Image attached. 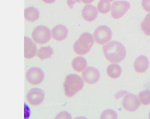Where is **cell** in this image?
<instances>
[{"label":"cell","instance_id":"obj_1","mask_svg":"<svg viewBox=\"0 0 150 119\" xmlns=\"http://www.w3.org/2000/svg\"><path fill=\"white\" fill-rule=\"evenodd\" d=\"M105 59L112 63H118L126 57V49L125 46L118 41H110L102 47Z\"/></svg>","mask_w":150,"mask_h":119},{"label":"cell","instance_id":"obj_2","mask_svg":"<svg viewBox=\"0 0 150 119\" xmlns=\"http://www.w3.org/2000/svg\"><path fill=\"white\" fill-rule=\"evenodd\" d=\"M64 94L68 98L75 96L79 93L84 87V81L81 76L76 74L68 75L63 84Z\"/></svg>","mask_w":150,"mask_h":119},{"label":"cell","instance_id":"obj_3","mask_svg":"<svg viewBox=\"0 0 150 119\" xmlns=\"http://www.w3.org/2000/svg\"><path fill=\"white\" fill-rule=\"evenodd\" d=\"M94 39L91 34L85 32L79 36V38L76 39V41L74 43L73 50L74 52L79 56H83L88 53V51L91 50L93 46Z\"/></svg>","mask_w":150,"mask_h":119},{"label":"cell","instance_id":"obj_4","mask_svg":"<svg viewBox=\"0 0 150 119\" xmlns=\"http://www.w3.org/2000/svg\"><path fill=\"white\" fill-rule=\"evenodd\" d=\"M93 36L94 41L97 44L104 46L111 41L112 37V33L109 27L105 25H101V26H99L94 30Z\"/></svg>","mask_w":150,"mask_h":119},{"label":"cell","instance_id":"obj_5","mask_svg":"<svg viewBox=\"0 0 150 119\" xmlns=\"http://www.w3.org/2000/svg\"><path fill=\"white\" fill-rule=\"evenodd\" d=\"M52 38V31L46 26H37L32 32V39L40 45L49 42Z\"/></svg>","mask_w":150,"mask_h":119},{"label":"cell","instance_id":"obj_6","mask_svg":"<svg viewBox=\"0 0 150 119\" xmlns=\"http://www.w3.org/2000/svg\"><path fill=\"white\" fill-rule=\"evenodd\" d=\"M130 8V4L125 0L114 1L111 7V15L113 19H120Z\"/></svg>","mask_w":150,"mask_h":119},{"label":"cell","instance_id":"obj_7","mask_svg":"<svg viewBox=\"0 0 150 119\" xmlns=\"http://www.w3.org/2000/svg\"><path fill=\"white\" fill-rule=\"evenodd\" d=\"M141 106V101L139 99L138 96L133 94H129L125 95L123 101H122V106L123 108L129 112H134L138 110Z\"/></svg>","mask_w":150,"mask_h":119},{"label":"cell","instance_id":"obj_8","mask_svg":"<svg viewBox=\"0 0 150 119\" xmlns=\"http://www.w3.org/2000/svg\"><path fill=\"white\" fill-rule=\"evenodd\" d=\"M44 72L42 70L37 67H33L28 69L26 73V80L31 85H39L44 80Z\"/></svg>","mask_w":150,"mask_h":119},{"label":"cell","instance_id":"obj_9","mask_svg":"<svg viewBox=\"0 0 150 119\" xmlns=\"http://www.w3.org/2000/svg\"><path fill=\"white\" fill-rule=\"evenodd\" d=\"M45 99V93L40 88H32L27 94V100L31 106L40 105Z\"/></svg>","mask_w":150,"mask_h":119},{"label":"cell","instance_id":"obj_10","mask_svg":"<svg viewBox=\"0 0 150 119\" xmlns=\"http://www.w3.org/2000/svg\"><path fill=\"white\" fill-rule=\"evenodd\" d=\"M100 71L93 67H88L84 71L81 72V78L83 79L84 82L88 84L97 83L100 80Z\"/></svg>","mask_w":150,"mask_h":119},{"label":"cell","instance_id":"obj_11","mask_svg":"<svg viewBox=\"0 0 150 119\" xmlns=\"http://www.w3.org/2000/svg\"><path fill=\"white\" fill-rule=\"evenodd\" d=\"M37 46L35 42L28 37H24V58L31 59L37 54Z\"/></svg>","mask_w":150,"mask_h":119},{"label":"cell","instance_id":"obj_12","mask_svg":"<svg viewBox=\"0 0 150 119\" xmlns=\"http://www.w3.org/2000/svg\"><path fill=\"white\" fill-rule=\"evenodd\" d=\"M98 9L92 4H86L81 10V16L86 22H93L98 15Z\"/></svg>","mask_w":150,"mask_h":119},{"label":"cell","instance_id":"obj_13","mask_svg":"<svg viewBox=\"0 0 150 119\" xmlns=\"http://www.w3.org/2000/svg\"><path fill=\"white\" fill-rule=\"evenodd\" d=\"M134 70L138 74H142L147 71V70L149 67V58L144 56V55H141L138 58H137V59L135 60L134 64H133Z\"/></svg>","mask_w":150,"mask_h":119},{"label":"cell","instance_id":"obj_14","mask_svg":"<svg viewBox=\"0 0 150 119\" xmlns=\"http://www.w3.org/2000/svg\"><path fill=\"white\" fill-rule=\"evenodd\" d=\"M68 36V29L64 25L58 24L52 29V37L56 41H63Z\"/></svg>","mask_w":150,"mask_h":119},{"label":"cell","instance_id":"obj_15","mask_svg":"<svg viewBox=\"0 0 150 119\" xmlns=\"http://www.w3.org/2000/svg\"><path fill=\"white\" fill-rule=\"evenodd\" d=\"M71 67L76 72H83L88 68L87 60L81 56H78L72 60Z\"/></svg>","mask_w":150,"mask_h":119},{"label":"cell","instance_id":"obj_16","mask_svg":"<svg viewBox=\"0 0 150 119\" xmlns=\"http://www.w3.org/2000/svg\"><path fill=\"white\" fill-rule=\"evenodd\" d=\"M40 17V11L35 7H28L24 10V18L28 22L34 23Z\"/></svg>","mask_w":150,"mask_h":119},{"label":"cell","instance_id":"obj_17","mask_svg":"<svg viewBox=\"0 0 150 119\" xmlns=\"http://www.w3.org/2000/svg\"><path fill=\"white\" fill-rule=\"evenodd\" d=\"M106 74L110 78L117 79L121 75L122 69L120 65H118L117 63H111L106 69Z\"/></svg>","mask_w":150,"mask_h":119},{"label":"cell","instance_id":"obj_18","mask_svg":"<svg viewBox=\"0 0 150 119\" xmlns=\"http://www.w3.org/2000/svg\"><path fill=\"white\" fill-rule=\"evenodd\" d=\"M53 54V49L51 46H42L40 47L38 51L36 56L40 58V60H45L50 58Z\"/></svg>","mask_w":150,"mask_h":119},{"label":"cell","instance_id":"obj_19","mask_svg":"<svg viewBox=\"0 0 150 119\" xmlns=\"http://www.w3.org/2000/svg\"><path fill=\"white\" fill-rule=\"evenodd\" d=\"M111 7H112L111 3L105 0H100L97 5L98 11L101 14H106L109 11H111Z\"/></svg>","mask_w":150,"mask_h":119},{"label":"cell","instance_id":"obj_20","mask_svg":"<svg viewBox=\"0 0 150 119\" xmlns=\"http://www.w3.org/2000/svg\"><path fill=\"white\" fill-rule=\"evenodd\" d=\"M141 29L147 36H150V13H148L141 23Z\"/></svg>","mask_w":150,"mask_h":119},{"label":"cell","instance_id":"obj_21","mask_svg":"<svg viewBox=\"0 0 150 119\" xmlns=\"http://www.w3.org/2000/svg\"><path fill=\"white\" fill-rule=\"evenodd\" d=\"M138 98L141 101V104H142L143 106L150 105V90H143L140 92Z\"/></svg>","mask_w":150,"mask_h":119},{"label":"cell","instance_id":"obj_22","mask_svg":"<svg viewBox=\"0 0 150 119\" xmlns=\"http://www.w3.org/2000/svg\"><path fill=\"white\" fill-rule=\"evenodd\" d=\"M100 119H117V115L115 112V111L107 109V110H105L101 113Z\"/></svg>","mask_w":150,"mask_h":119},{"label":"cell","instance_id":"obj_23","mask_svg":"<svg viewBox=\"0 0 150 119\" xmlns=\"http://www.w3.org/2000/svg\"><path fill=\"white\" fill-rule=\"evenodd\" d=\"M54 119H72V118L68 111H61L55 117Z\"/></svg>","mask_w":150,"mask_h":119},{"label":"cell","instance_id":"obj_24","mask_svg":"<svg viewBox=\"0 0 150 119\" xmlns=\"http://www.w3.org/2000/svg\"><path fill=\"white\" fill-rule=\"evenodd\" d=\"M142 6L145 11L150 13V0H142Z\"/></svg>","mask_w":150,"mask_h":119},{"label":"cell","instance_id":"obj_25","mask_svg":"<svg viewBox=\"0 0 150 119\" xmlns=\"http://www.w3.org/2000/svg\"><path fill=\"white\" fill-rule=\"evenodd\" d=\"M81 0H67L66 1L67 5L69 6V8H70V9H73L76 3H81Z\"/></svg>","mask_w":150,"mask_h":119},{"label":"cell","instance_id":"obj_26","mask_svg":"<svg viewBox=\"0 0 150 119\" xmlns=\"http://www.w3.org/2000/svg\"><path fill=\"white\" fill-rule=\"evenodd\" d=\"M128 93L126 92V91H122V92H118L117 94H115V98L117 99H119L121 96H123V95H126Z\"/></svg>","mask_w":150,"mask_h":119},{"label":"cell","instance_id":"obj_27","mask_svg":"<svg viewBox=\"0 0 150 119\" xmlns=\"http://www.w3.org/2000/svg\"><path fill=\"white\" fill-rule=\"evenodd\" d=\"M94 0H81V2L85 4H91V3L93 2Z\"/></svg>","mask_w":150,"mask_h":119},{"label":"cell","instance_id":"obj_28","mask_svg":"<svg viewBox=\"0 0 150 119\" xmlns=\"http://www.w3.org/2000/svg\"><path fill=\"white\" fill-rule=\"evenodd\" d=\"M44 3H46V4H52V3H54L56 0H42Z\"/></svg>","mask_w":150,"mask_h":119},{"label":"cell","instance_id":"obj_29","mask_svg":"<svg viewBox=\"0 0 150 119\" xmlns=\"http://www.w3.org/2000/svg\"><path fill=\"white\" fill-rule=\"evenodd\" d=\"M74 119H88L87 118H85V117H77V118H76Z\"/></svg>","mask_w":150,"mask_h":119},{"label":"cell","instance_id":"obj_30","mask_svg":"<svg viewBox=\"0 0 150 119\" xmlns=\"http://www.w3.org/2000/svg\"><path fill=\"white\" fill-rule=\"evenodd\" d=\"M105 1H108V2H110V3H111V2H114V0H105Z\"/></svg>","mask_w":150,"mask_h":119},{"label":"cell","instance_id":"obj_31","mask_svg":"<svg viewBox=\"0 0 150 119\" xmlns=\"http://www.w3.org/2000/svg\"><path fill=\"white\" fill-rule=\"evenodd\" d=\"M149 119H150V112L149 113Z\"/></svg>","mask_w":150,"mask_h":119}]
</instances>
